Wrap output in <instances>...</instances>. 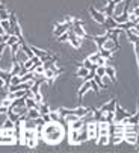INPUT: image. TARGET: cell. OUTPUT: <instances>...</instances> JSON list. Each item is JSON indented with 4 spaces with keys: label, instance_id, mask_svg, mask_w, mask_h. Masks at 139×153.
Segmentation results:
<instances>
[{
    "label": "cell",
    "instance_id": "44dd1931",
    "mask_svg": "<svg viewBox=\"0 0 139 153\" xmlns=\"http://www.w3.org/2000/svg\"><path fill=\"white\" fill-rule=\"evenodd\" d=\"M77 135H79V130L71 129V143L73 144H77Z\"/></svg>",
    "mask_w": 139,
    "mask_h": 153
},
{
    "label": "cell",
    "instance_id": "7a4b0ae2",
    "mask_svg": "<svg viewBox=\"0 0 139 153\" xmlns=\"http://www.w3.org/2000/svg\"><path fill=\"white\" fill-rule=\"evenodd\" d=\"M68 29H73V25H71V21H67V23H58V21H56V27H55L53 33H55L56 36H59L61 33L67 32Z\"/></svg>",
    "mask_w": 139,
    "mask_h": 153
},
{
    "label": "cell",
    "instance_id": "7c38bea8",
    "mask_svg": "<svg viewBox=\"0 0 139 153\" xmlns=\"http://www.w3.org/2000/svg\"><path fill=\"white\" fill-rule=\"evenodd\" d=\"M110 38V35L109 33H106V35H103V36H92V39H94L95 42H97V47L100 49V47H103V44H104V42H106V39H109Z\"/></svg>",
    "mask_w": 139,
    "mask_h": 153
},
{
    "label": "cell",
    "instance_id": "f546056e",
    "mask_svg": "<svg viewBox=\"0 0 139 153\" xmlns=\"http://www.w3.org/2000/svg\"><path fill=\"white\" fill-rule=\"evenodd\" d=\"M9 105H11V100H9V99H5L3 103H2V106H5V108H8Z\"/></svg>",
    "mask_w": 139,
    "mask_h": 153
},
{
    "label": "cell",
    "instance_id": "4dcf8cb0",
    "mask_svg": "<svg viewBox=\"0 0 139 153\" xmlns=\"http://www.w3.org/2000/svg\"><path fill=\"white\" fill-rule=\"evenodd\" d=\"M3 86H5V82H3L2 77H0V88H3Z\"/></svg>",
    "mask_w": 139,
    "mask_h": 153
},
{
    "label": "cell",
    "instance_id": "30bf717a",
    "mask_svg": "<svg viewBox=\"0 0 139 153\" xmlns=\"http://www.w3.org/2000/svg\"><path fill=\"white\" fill-rule=\"evenodd\" d=\"M124 135V143H129V144H136L138 141V134H127V132H123Z\"/></svg>",
    "mask_w": 139,
    "mask_h": 153
},
{
    "label": "cell",
    "instance_id": "1f68e13d",
    "mask_svg": "<svg viewBox=\"0 0 139 153\" xmlns=\"http://www.w3.org/2000/svg\"><path fill=\"white\" fill-rule=\"evenodd\" d=\"M2 42H5V39H3V35H0V44H2Z\"/></svg>",
    "mask_w": 139,
    "mask_h": 153
},
{
    "label": "cell",
    "instance_id": "ba28073f",
    "mask_svg": "<svg viewBox=\"0 0 139 153\" xmlns=\"http://www.w3.org/2000/svg\"><path fill=\"white\" fill-rule=\"evenodd\" d=\"M104 74L110 79V82H115V80H117V73H115V68L110 67V65L104 67Z\"/></svg>",
    "mask_w": 139,
    "mask_h": 153
},
{
    "label": "cell",
    "instance_id": "2e32d148",
    "mask_svg": "<svg viewBox=\"0 0 139 153\" xmlns=\"http://www.w3.org/2000/svg\"><path fill=\"white\" fill-rule=\"evenodd\" d=\"M24 106H26L27 109H30V108H36V109H38V103L33 100V97H26V100H24Z\"/></svg>",
    "mask_w": 139,
    "mask_h": 153
},
{
    "label": "cell",
    "instance_id": "cb8c5ba5",
    "mask_svg": "<svg viewBox=\"0 0 139 153\" xmlns=\"http://www.w3.org/2000/svg\"><path fill=\"white\" fill-rule=\"evenodd\" d=\"M82 67H85V68H88V70H89V68L92 67V62H91L88 58H85V59L82 61Z\"/></svg>",
    "mask_w": 139,
    "mask_h": 153
},
{
    "label": "cell",
    "instance_id": "5b68a950",
    "mask_svg": "<svg viewBox=\"0 0 139 153\" xmlns=\"http://www.w3.org/2000/svg\"><path fill=\"white\" fill-rule=\"evenodd\" d=\"M115 105H117V99H112L109 103H104V105L100 108V112H103V114H106V112H113Z\"/></svg>",
    "mask_w": 139,
    "mask_h": 153
},
{
    "label": "cell",
    "instance_id": "7402d4cb",
    "mask_svg": "<svg viewBox=\"0 0 139 153\" xmlns=\"http://www.w3.org/2000/svg\"><path fill=\"white\" fill-rule=\"evenodd\" d=\"M89 83H91V88L94 90V93H95V94H98V93H100V88H98V85L95 83V80H94V79H91V80H89Z\"/></svg>",
    "mask_w": 139,
    "mask_h": 153
},
{
    "label": "cell",
    "instance_id": "9a60e30c",
    "mask_svg": "<svg viewBox=\"0 0 139 153\" xmlns=\"http://www.w3.org/2000/svg\"><path fill=\"white\" fill-rule=\"evenodd\" d=\"M98 53H100V56L104 58V59H110L112 55H113L110 50H107V49H104V47H100V49H98Z\"/></svg>",
    "mask_w": 139,
    "mask_h": 153
},
{
    "label": "cell",
    "instance_id": "3957f363",
    "mask_svg": "<svg viewBox=\"0 0 139 153\" xmlns=\"http://www.w3.org/2000/svg\"><path fill=\"white\" fill-rule=\"evenodd\" d=\"M67 33H68V41L73 44V47H74V49H79V47H80V38H79L71 29H68Z\"/></svg>",
    "mask_w": 139,
    "mask_h": 153
},
{
    "label": "cell",
    "instance_id": "d4e9b609",
    "mask_svg": "<svg viewBox=\"0 0 139 153\" xmlns=\"http://www.w3.org/2000/svg\"><path fill=\"white\" fill-rule=\"evenodd\" d=\"M11 47V56H14L17 52H18V49H20V44L18 42H15V44H12V46H9Z\"/></svg>",
    "mask_w": 139,
    "mask_h": 153
},
{
    "label": "cell",
    "instance_id": "ac0fdd59",
    "mask_svg": "<svg viewBox=\"0 0 139 153\" xmlns=\"http://www.w3.org/2000/svg\"><path fill=\"white\" fill-rule=\"evenodd\" d=\"M5 42H6L8 47H9V46L15 44V42H18V36H15V35H9V36H8V39H6Z\"/></svg>",
    "mask_w": 139,
    "mask_h": 153
},
{
    "label": "cell",
    "instance_id": "e0dca14e",
    "mask_svg": "<svg viewBox=\"0 0 139 153\" xmlns=\"http://www.w3.org/2000/svg\"><path fill=\"white\" fill-rule=\"evenodd\" d=\"M95 141L98 143V146H106V144H109V135L107 134L106 135H98Z\"/></svg>",
    "mask_w": 139,
    "mask_h": 153
},
{
    "label": "cell",
    "instance_id": "603a6c76",
    "mask_svg": "<svg viewBox=\"0 0 139 153\" xmlns=\"http://www.w3.org/2000/svg\"><path fill=\"white\" fill-rule=\"evenodd\" d=\"M98 58H100V53H98V52H95V53H92V55H89V56H88V59H89L92 64H95Z\"/></svg>",
    "mask_w": 139,
    "mask_h": 153
},
{
    "label": "cell",
    "instance_id": "d6a6232c",
    "mask_svg": "<svg viewBox=\"0 0 139 153\" xmlns=\"http://www.w3.org/2000/svg\"><path fill=\"white\" fill-rule=\"evenodd\" d=\"M3 33H5V30H3V27H2V26H0V35H3Z\"/></svg>",
    "mask_w": 139,
    "mask_h": 153
},
{
    "label": "cell",
    "instance_id": "6da1fadb",
    "mask_svg": "<svg viewBox=\"0 0 139 153\" xmlns=\"http://www.w3.org/2000/svg\"><path fill=\"white\" fill-rule=\"evenodd\" d=\"M89 14H91V17H92V18H94V21H97L98 25H103V23H104V20H106L104 12L97 11L94 6H89Z\"/></svg>",
    "mask_w": 139,
    "mask_h": 153
},
{
    "label": "cell",
    "instance_id": "836d02e7",
    "mask_svg": "<svg viewBox=\"0 0 139 153\" xmlns=\"http://www.w3.org/2000/svg\"><path fill=\"white\" fill-rule=\"evenodd\" d=\"M3 6H5V5H3V3H0V8H3Z\"/></svg>",
    "mask_w": 139,
    "mask_h": 153
},
{
    "label": "cell",
    "instance_id": "d6986e66",
    "mask_svg": "<svg viewBox=\"0 0 139 153\" xmlns=\"http://www.w3.org/2000/svg\"><path fill=\"white\" fill-rule=\"evenodd\" d=\"M88 73H89V70H88V68H85V67H80V70H77V71H76V76L83 79V77H85Z\"/></svg>",
    "mask_w": 139,
    "mask_h": 153
},
{
    "label": "cell",
    "instance_id": "4fadbf2b",
    "mask_svg": "<svg viewBox=\"0 0 139 153\" xmlns=\"http://www.w3.org/2000/svg\"><path fill=\"white\" fill-rule=\"evenodd\" d=\"M38 111H39V114H41V115L49 114V112H50V106H49L47 103L41 102V103H38Z\"/></svg>",
    "mask_w": 139,
    "mask_h": 153
},
{
    "label": "cell",
    "instance_id": "484cf974",
    "mask_svg": "<svg viewBox=\"0 0 139 153\" xmlns=\"http://www.w3.org/2000/svg\"><path fill=\"white\" fill-rule=\"evenodd\" d=\"M58 41H59V42H65V41H68V33H67V32L61 33V35L58 36Z\"/></svg>",
    "mask_w": 139,
    "mask_h": 153
},
{
    "label": "cell",
    "instance_id": "8992f818",
    "mask_svg": "<svg viewBox=\"0 0 139 153\" xmlns=\"http://www.w3.org/2000/svg\"><path fill=\"white\" fill-rule=\"evenodd\" d=\"M82 83H83V85L80 86V90H79V93H77V97H79V105L82 103V97H83V96L86 94V91L91 88V83H89V80H83Z\"/></svg>",
    "mask_w": 139,
    "mask_h": 153
},
{
    "label": "cell",
    "instance_id": "277c9868",
    "mask_svg": "<svg viewBox=\"0 0 139 153\" xmlns=\"http://www.w3.org/2000/svg\"><path fill=\"white\" fill-rule=\"evenodd\" d=\"M124 33H127V39L132 44H138V27L127 29V30H124Z\"/></svg>",
    "mask_w": 139,
    "mask_h": 153
},
{
    "label": "cell",
    "instance_id": "8fae6325",
    "mask_svg": "<svg viewBox=\"0 0 139 153\" xmlns=\"http://www.w3.org/2000/svg\"><path fill=\"white\" fill-rule=\"evenodd\" d=\"M118 27L123 29V30H127V29H132V27H138V21H124V23H118Z\"/></svg>",
    "mask_w": 139,
    "mask_h": 153
},
{
    "label": "cell",
    "instance_id": "52a82bcc",
    "mask_svg": "<svg viewBox=\"0 0 139 153\" xmlns=\"http://www.w3.org/2000/svg\"><path fill=\"white\" fill-rule=\"evenodd\" d=\"M106 30H109V29H113V27H117L118 26V23H117V21H115L112 17H106V20H104V23L101 25Z\"/></svg>",
    "mask_w": 139,
    "mask_h": 153
},
{
    "label": "cell",
    "instance_id": "f1b7e54d",
    "mask_svg": "<svg viewBox=\"0 0 139 153\" xmlns=\"http://www.w3.org/2000/svg\"><path fill=\"white\" fill-rule=\"evenodd\" d=\"M104 61H106V59H104V58H101V56H100V58H98V59H97V62H95V64H97V65H104Z\"/></svg>",
    "mask_w": 139,
    "mask_h": 153
},
{
    "label": "cell",
    "instance_id": "83f0119b",
    "mask_svg": "<svg viewBox=\"0 0 139 153\" xmlns=\"http://www.w3.org/2000/svg\"><path fill=\"white\" fill-rule=\"evenodd\" d=\"M6 47H8V44H6V42H2V44H0V56L3 55V52L6 50Z\"/></svg>",
    "mask_w": 139,
    "mask_h": 153
},
{
    "label": "cell",
    "instance_id": "5bb4252c",
    "mask_svg": "<svg viewBox=\"0 0 139 153\" xmlns=\"http://www.w3.org/2000/svg\"><path fill=\"white\" fill-rule=\"evenodd\" d=\"M71 30H73V32H74L77 36H80V38L88 36V35H86V32L83 30V27H82V26H73V29H71Z\"/></svg>",
    "mask_w": 139,
    "mask_h": 153
},
{
    "label": "cell",
    "instance_id": "4316f807",
    "mask_svg": "<svg viewBox=\"0 0 139 153\" xmlns=\"http://www.w3.org/2000/svg\"><path fill=\"white\" fill-rule=\"evenodd\" d=\"M3 127H6V129H14V121H11L9 118H6L5 123H3Z\"/></svg>",
    "mask_w": 139,
    "mask_h": 153
},
{
    "label": "cell",
    "instance_id": "9c48e42d",
    "mask_svg": "<svg viewBox=\"0 0 139 153\" xmlns=\"http://www.w3.org/2000/svg\"><path fill=\"white\" fill-rule=\"evenodd\" d=\"M115 6H117V3H115L113 0H109L107 5H106V8H104V15H106V17H112V15H113Z\"/></svg>",
    "mask_w": 139,
    "mask_h": 153
},
{
    "label": "cell",
    "instance_id": "ffe728a7",
    "mask_svg": "<svg viewBox=\"0 0 139 153\" xmlns=\"http://www.w3.org/2000/svg\"><path fill=\"white\" fill-rule=\"evenodd\" d=\"M92 79L95 80V83L98 85V88H106V86H107V85H106V83H104V82L101 80V77H100V76H97V74H95L94 77H92Z\"/></svg>",
    "mask_w": 139,
    "mask_h": 153
}]
</instances>
